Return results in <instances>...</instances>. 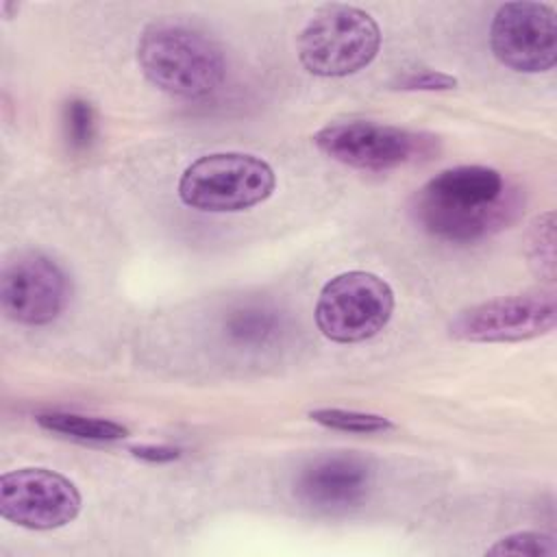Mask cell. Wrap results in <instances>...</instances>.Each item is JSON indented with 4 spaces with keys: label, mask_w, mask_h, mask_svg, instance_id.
Listing matches in <instances>:
<instances>
[{
    "label": "cell",
    "mask_w": 557,
    "mask_h": 557,
    "mask_svg": "<svg viewBox=\"0 0 557 557\" xmlns=\"http://www.w3.org/2000/svg\"><path fill=\"white\" fill-rule=\"evenodd\" d=\"M518 202L503 174L487 165L440 172L413 196L411 213L424 231L450 242H472L513 220Z\"/></svg>",
    "instance_id": "obj_1"
},
{
    "label": "cell",
    "mask_w": 557,
    "mask_h": 557,
    "mask_svg": "<svg viewBox=\"0 0 557 557\" xmlns=\"http://www.w3.org/2000/svg\"><path fill=\"white\" fill-rule=\"evenodd\" d=\"M144 76L165 94L205 98L226 74L222 48L202 30L181 22H154L144 28L137 44Z\"/></svg>",
    "instance_id": "obj_2"
},
{
    "label": "cell",
    "mask_w": 557,
    "mask_h": 557,
    "mask_svg": "<svg viewBox=\"0 0 557 557\" xmlns=\"http://www.w3.org/2000/svg\"><path fill=\"white\" fill-rule=\"evenodd\" d=\"M379 48L376 20L350 4H329L315 11L296 41L300 65L322 78H339L368 67Z\"/></svg>",
    "instance_id": "obj_3"
},
{
    "label": "cell",
    "mask_w": 557,
    "mask_h": 557,
    "mask_svg": "<svg viewBox=\"0 0 557 557\" xmlns=\"http://www.w3.org/2000/svg\"><path fill=\"white\" fill-rule=\"evenodd\" d=\"M276 176L270 163L246 152H211L185 168L178 198L196 211L235 213L272 196Z\"/></svg>",
    "instance_id": "obj_4"
},
{
    "label": "cell",
    "mask_w": 557,
    "mask_h": 557,
    "mask_svg": "<svg viewBox=\"0 0 557 557\" xmlns=\"http://www.w3.org/2000/svg\"><path fill=\"white\" fill-rule=\"evenodd\" d=\"M394 311V292L376 274L350 270L333 276L318 296V331L337 344H357L381 333Z\"/></svg>",
    "instance_id": "obj_5"
},
{
    "label": "cell",
    "mask_w": 557,
    "mask_h": 557,
    "mask_svg": "<svg viewBox=\"0 0 557 557\" xmlns=\"http://www.w3.org/2000/svg\"><path fill=\"white\" fill-rule=\"evenodd\" d=\"M433 135L407 131L368 120L333 122L313 135L320 152L355 170L385 172L420 159H429L435 148Z\"/></svg>",
    "instance_id": "obj_6"
},
{
    "label": "cell",
    "mask_w": 557,
    "mask_h": 557,
    "mask_svg": "<svg viewBox=\"0 0 557 557\" xmlns=\"http://www.w3.org/2000/svg\"><path fill=\"white\" fill-rule=\"evenodd\" d=\"M557 322V300L553 289H533L498 296L459 311L448 335L461 342H527L546 335Z\"/></svg>",
    "instance_id": "obj_7"
},
{
    "label": "cell",
    "mask_w": 557,
    "mask_h": 557,
    "mask_svg": "<svg viewBox=\"0 0 557 557\" xmlns=\"http://www.w3.org/2000/svg\"><path fill=\"white\" fill-rule=\"evenodd\" d=\"M70 298L63 268L39 250H20L7 259L0 276V305L9 320L44 326L61 315Z\"/></svg>",
    "instance_id": "obj_8"
},
{
    "label": "cell",
    "mask_w": 557,
    "mask_h": 557,
    "mask_svg": "<svg viewBox=\"0 0 557 557\" xmlns=\"http://www.w3.org/2000/svg\"><path fill=\"white\" fill-rule=\"evenodd\" d=\"M81 511L76 485L48 468H17L0 476V513L4 520L50 531L70 524Z\"/></svg>",
    "instance_id": "obj_9"
},
{
    "label": "cell",
    "mask_w": 557,
    "mask_h": 557,
    "mask_svg": "<svg viewBox=\"0 0 557 557\" xmlns=\"http://www.w3.org/2000/svg\"><path fill=\"white\" fill-rule=\"evenodd\" d=\"M494 57L513 72H546L557 61V15L544 2H505L490 24Z\"/></svg>",
    "instance_id": "obj_10"
},
{
    "label": "cell",
    "mask_w": 557,
    "mask_h": 557,
    "mask_svg": "<svg viewBox=\"0 0 557 557\" xmlns=\"http://www.w3.org/2000/svg\"><path fill=\"white\" fill-rule=\"evenodd\" d=\"M374 466L355 453H329L307 461L294 481V494L322 513L359 507L374 487Z\"/></svg>",
    "instance_id": "obj_11"
},
{
    "label": "cell",
    "mask_w": 557,
    "mask_h": 557,
    "mask_svg": "<svg viewBox=\"0 0 557 557\" xmlns=\"http://www.w3.org/2000/svg\"><path fill=\"white\" fill-rule=\"evenodd\" d=\"M283 329L276 309L265 305H244L224 320V335L239 348H263L272 344Z\"/></svg>",
    "instance_id": "obj_12"
},
{
    "label": "cell",
    "mask_w": 557,
    "mask_h": 557,
    "mask_svg": "<svg viewBox=\"0 0 557 557\" xmlns=\"http://www.w3.org/2000/svg\"><path fill=\"white\" fill-rule=\"evenodd\" d=\"M35 420L41 429L50 433H59V435L83 440V442H117L128 435V429L124 424L107 418H96V416L50 411V413H39Z\"/></svg>",
    "instance_id": "obj_13"
},
{
    "label": "cell",
    "mask_w": 557,
    "mask_h": 557,
    "mask_svg": "<svg viewBox=\"0 0 557 557\" xmlns=\"http://www.w3.org/2000/svg\"><path fill=\"white\" fill-rule=\"evenodd\" d=\"M309 418L318 422L320 426L344 431V433H359V435H372V433H387L396 429V424L379 413L368 411H355V409H339V407H322L311 409Z\"/></svg>",
    "instance_id": "obj_14"
},
{
    "label": "cell",
    "mask_w": 557,
    "mask_h": 557,
    "mask_svg": "<svg viewBox=\"0 0 557 557\" xmlns=\"http://www.w3.org/2000/svg\"><path fill=\"white\" fill-rule=\"evenodd\" d=\"M529 263L546 281L555 278V213L537 215L529 231Z\"/></svg>",
    "instance_id": "obj_15"
},
{
    "label": "cell",
    "mask_w": 557,
    "mask_h": 557,
    "mask_svg": "<svg viewBox=\"0 0 557 557\" xmlns=\"http://www.w3.org/2000/svg\"><path fill=\"white\" fill-rule=\"evenodd\" d=\"M63 135L74 152H85L96 139V111L85 98H70L63 104Z\"/></svg>",
    "instance_id": "obj_16"
},
{
    "label": "cell",
    "mask_w": 557,
    "mask_h": 557,
    "mask_svg": "<svg viewBox=\"0 0 557 557\" xmlns=\"http://www.w3.org/2000/svg\"><path fill=\"white\" fill-rule=\"evenodd\" d=\"M485 555H531V557H555L557 544L553 535L537 531H518L500 537Z\"/></svg>",
    "instance_id": "obj_17"
},
{
    "label": "cell",
    "mask_w": 557,
    "mask_h": 557,
    "mask_svg": "<svg viewBox=\"0 0 557 557\" xmlns=\"http://www.w3.org/2000/svg\"><path fill=\"white\" fill-rule=\"evenodd\" d=\"M389 85L403 91H446L457 87V78L440 70L418 67V70H407L396 74Z\"/></svg>",
    "instance_id": "obj_18"
},
{
    "label": "cell",
    "mask_w": 557,
    "mask_h": 557,
    "mask_svg": "<svg viewBox=\"0 0 557 557\" xmlns=\"http://www.w3.org/2000/svg\"><path fill=\"white\" fill-rule=\"evenodd\" d=\"M133 457L150 461V463H168L181 457V450L174 446H154V444H141V446H131L128 448Z\"/></svg>",
    "instance_id": "obj_19"
}]
</instances>
